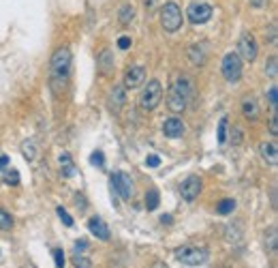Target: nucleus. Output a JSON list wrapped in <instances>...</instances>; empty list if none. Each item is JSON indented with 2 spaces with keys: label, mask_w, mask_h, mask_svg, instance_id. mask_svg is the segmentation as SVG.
I'll list each match as a JSON object with an SVG mask.
<instances>
[{
  "label": "nucleus",
  "mask_w": 278,
  "mask_h": 268,
  "mask_svg": "<svg viewBox=\"0 0 278 268\" xmlns=\"http://www.w3.org/2000/svg\"><path fill=\"white\" fill-rule=\"evenodd\" d=\"M265 41H270V43L276 41V26L274 24L270 26V32H265Z\"/></svg>",
  "instance_id": "35"
},
{
  "label": "nucleus",
  "mask_w": 278,
  "mask_h": 268,
  "mask_svg": "<svg viewBox=\"0 0 278 268\" xmlns=\"http://www.w3.org/2000/svg\"><path fill=\"white\" fill-rule=\"evenodd\" d=\"M98 69H101V75H112V71H114L112 50H103L101 54H98Z\"/></svg>",
  "instance_id": "16"
},
{
  "label": "nucleus",
  "mask_w": 278,
  "mask_h": 268,
  "mask_svg": "<svg viewBox=\"0 0 278 268\" xmlns=\"http://www.w3.org/2000/svg\"><path fill=\"white\" fill-rule=\"evenodd\" d=\"M236 200H231V198H227V200H220L218 204H216V212L218 214H231L233 210H236Z\"/></svg>",
  "instance_id": "21"
},
{
  "label": "nucleus",
  "mask_w": 278,
  "mask_h": 268,
  "mask_svg": "<svg viewBox=\"0 0 278 268\" xmlns=\"http://www.w3.org/2000/svg\"><path fill=\"white\" fill-rule=\"evenodd\" d=\"M143 82H146V69L143 67H129L127 73H124V84L122 86L133 91V88L143 86Z\"/></svg>",
  "instance_id": "11"
},
{
  "label": "nucleus",
  "mask_w": 278,
  "mask_h": 268,
  "mask_svg": "<svg viewBox=\"0 0 278 268\" xmlns=\"http://www.w3.org/2000/svg\"><path fill=\"white\" fill-rule=\"evenodd\" d=\"M118 17H120V24H131L133 22V17H135V9H133V5H122L120 7V11H118Z\"/></svg>",
  "instance_id": "18"
},
{
  "label": "nucleus",
  "mask_w": 278,
  "mask_h": 268,
  "mask_svg": "<svg viewBox=\"0 0 278 268\" xmlns=\"http://www.w3.org/2000/svg\"><path fill=\"white\" fill-rule=\"evenodd\" d=\"M75 202H77V208H79V212H84V210H86V200H84V195H77Z\"/></svg>",
  "instance_id": "37"
},
{
  "label": "nucleus",
  "mask_w": 278,
  "mask_h": 268,
  "mask_svg": "<svg viewBox=\"0 0 278 268\" xmlns=\"http://www.w3.org/2000/svg\"><path fill=\"white\" fill-rule=\"evenodd\" d=\"M210 251L205 247H197V245H184L176 249V260L182 262L186 266H201L208 262Z\"/></svg>",
  "instance_id": "3"
},
{
  "label": "nucleus",
  "mask_w": 278,
  "mask_h": 268,
  "mask_svg": "<svg viewBox=\"0 0 278 268\" xmlns=\"http://www.w3.org/2000/svg\"><path fill=\"white\" fill-rule=\"evenodd\" d=\"M259 155H261V159L267 161L270 165L278 163V146L274 142H261V144H259Z\"/></svg>",
  "instance_id": "15"
},
{
  "label": "nucleus",
  "mask_w": 278,
  "mask_h": 268,
  "mask_svg": "<svg viewBox=\"0 0 278 268\" xmlns=\"http://www.w3.org/2000/svg\"><path fill=\"white\" fill-rule=\"evenodd\" d=\"M90 163H92V165H98V167L103 165V153H101V150H96V153H92V157H90Z\"/></svg>",
  "instance_id": "31"
},
{
  "label": "nucleus",
  "mask_w": 278,
  "mask_h": 268,
  "mask_svg": "<svg viewBox=\"0 0 278 268\" xmlns=\"http://www.w3.org/2000/svg\"><path fill=\"white\" fill-rule=\"evenodd\" d=\"M158 202H160L158 191H156V189H150V191L146 193V208H148V210H156V208H158Z\"/></svg>",
  "instance_id": "22"
},
{
  "label": "nucleus",
  "mask_w": 278,
  "mask_h": 268,
  "mask_svg": "<svg viewBox=\"0 0 278 268\" xmlns=\"http://www.w3.org/2000/svg\"><path fill=\"white\" fill-rule=\"evenodd\" d=\"M146 165H148V167H158V165H160V159H158L156 155H150V157L146 159Z\"/></svg>",
  "instance_id": "33"
},
{
  "label": "nucleus",
  "mask_w": 278,
  "mask_h": 268,
  "mask_svg": "<svg viewBox=\"0 0 278 268\" xmlns=\"http://www.w3.org/2000/svg\"><path fill=\"white\" fill-rule=\"evenodd\" d=\"M253 7H257V9H261V7H265V0H248Z\"/></svg>",
  "instance_id": "40"
},
{
  "label": "nucleus",
  "mask_w": 278,
  "mask_h": 268,
  "mask_svg": "<svg viewBox=\"0 0 278 268\" xmlns=\"http://www.w3.org/2000/svg\"><path fill=\"white\" fill-rule=\"evenodd\" d=\"M270 131H272V136H278V116H276V112H274L272 120H270Z\"/></svg>",
  "instance_id": "34"
},
{
  "label": "nucleus",
  "mask_w": 278,
  "mask_h": 268,
  "mask_svg": "<svg viewBox=\"0 0 278 268\" xmlns=\"http://www.w3.org/2000/svg\"><path fill=\"white\" fill-rule=\"evenodd\" d=\"M238 56L242 58V60H246V62H253L255 58H257V54H259V46H257V41H255V37L250 32H244L240 37V41H238Z\"/></svg>",
  "instance_id": "8"
},
{
  "label": "nucleus",
  "mask_w": 278,
  "mask_h": 268,
  "mask_svg": "<svg viewBox=\"0 0 278 268\" xmlns=\"http://www.w3.org/2000/svg\"><path fill=\"white\" fill-rule=\"evenodd\" d=\"M22 155H24L26 161H34V159H37V146H34V142H30V140L22 142Z\"/></svg>",
  "instance_id": "20"
},
{
  "label": "nucleus",
  "mask_w": 278,
  "mask_h": 268,
  "mask_svg": "<svg viewBox=\"0 0 278 268\" xmlns=\"http://www.w3.org/2000/svg\"><path fill=\"white\" fill-rule=\"evenodd\" d=\"M9 165V157L7 155H3V157H0V172H3V169Z\"/></svg>",
  "instance_id": "39"
},
{
  "label": "nucleus",
  "mask_w": 278,
  "mask_h": 268,
  "mask_svg": "<svg viewBox=\"0 0 278 268\" xmlns=\"http://www.w3.org/2000/svg\"><path fill=\"white\" fill-rule=\"evenodd\" d=\"M270 249H272V251L276 249V228L270 230Z\"/></svg>",
  "instance_id": "38"
},
{
  "label": "nucleus",
  "mask_w": 278,
  "mask_h": 268,
  "mask_svg": "<svg viewBox=\"0 0 278 268\" xmlns=\"http://www.w3.org/2000/svg\"><path fill=\"white\" fill-rule=\"evenodd\" d=\"M160 26L167 32H178L182 28V11L176 3H165L160 9Z\"/></svg>",
  "instance_id": "5"
},
{
  "label": "nucleus",
  "mask_w": 278,
  "mask_h": 268,
  "mask_svg": "<svg viewBox=\"0 0 278 268\" xmlns=\"http://www.w3.org/2000/svg\"><path fill=\"white\" fill-rule=\"evenodd\" d=\"M191 93H193V82L188 77H180L178 82L172 86L169 91V97H167V105L172 112H182L188 99H191Z\"/></svg>",
  "instance_id": "2"
},
{
  "label": "nucleus",
  "mask_w": 278,
  "mask_h": 268,
  "mask_svg": "<svg viewBox=\"0 0 278 268\" xmlns=\"http://www.w3.org/2000/svg\"><path fill=\"white\" fill-rule=\"evenodd\" d=\"M212 7L208 3H203V0H195V3L188 5V11H186V17L191 20L193 24H205L210 22L212 17Z\"/></svg>",
  "instance_id": "7"
},
{
  "label": "nucleus",
  "mask_w": 278,
  "mask_h": 268,
  "mask_svg": "<svg viewBox=\"0 0 278 268\" xmlns=\"http://www.w3.org/2000/svg\"><path fill=\"white\" fill-rule=\"evenodd\" d=\"M60 174L65 176V178L75 176V163H73V159H71L69 153H62L60 155Z\"/></svg>",
  "instance_id": "17"
},
{
  "label": "nucleus",
  "mask_w": 278,
  "mask_h": 268,
  "mask_svg": "<svg viewBox=\"0 0 278 268\" xmlns=\"http://www.w3.org/2000/svg\"><path fill=\"white\" fill-rule=\"evenodd\" d=\"M172 214H163V217H160V223H165V226H169V223H172Z\"/></svg>",
  "instance_id": "41"
},
{
  "label": "nucleus",
  "mask_w": 278,
  "mask_h": 268,
  "mask_svg": "<svg viewBox=\"0 0 278 268\" xmlns=\"http://www.w3.org/2000/svg\"><path fill=\"white\" fill-rule=\"evenodd\" d=\"M71 65H73V56H71L69 48H60L53 52L51 65H49V79H51L53 93H62L67 88L69 75H71Z\"/></svg>",
  "instance_id": "1"
},
{
  "label": "nucleus",
  "mask_w": 278,
  "mask_h": 268,
  "mask_svg": "<svg viewBox=\"0 0 278 268\" xmlns=\"http://www.w3.org/2000/svg\"><path fill=\"white\" fill-rule=\"evenodd\" d=\"M276 95H278V88H276V86H272L270 91H267V101H270L272 110H276Z\"/></svg>",
  "instance_id": "29"
},
{
  "label": "nucleus",
  "mask_w": 278,
  "mask_h": 268,
  "mask_svg": "<svg viewBox=\"0 0 278 268\" xmlns=\"http://www.w3.org/2000/svg\"><path fill=\"white\" fill-rule=\"evenodd\" d=\"M227 142V118H223L218 122V144H225Z\"/></svg>",
  "instance_id": "27"
},
{
  "label": "nucleus",
  "mask_w": 278,
  "mask_h": 268,
  "mask_svg": "<svg viewBox=\"0 0 278 268\" xmlns=\"http://www.w3.org/2000/svg\"><path fill=\"white\" fill-rule=\"evenodd\" d=\"M107 103H109V110H112L114 114H118L122 107H124V103H127V88H124L122 84H116V86L112 88L109 97H107Z\"/></svg>",
  "instance_id": "12"
},
{
  "label": "nucleus",
  "mask_w": 278,
  "mask_h": 268,
  "mask_svg": "<svg viewBox=\"0 0 278 268\" xmlns=\"http://www.w3.org/2000/svg\"><path fill=\"white\" fill-rule=\"evenodd\" d=\"M11 228H13V217L0 208V230H11Z\"/></svg>",
  "instance_id": "23"
},
{
  "label": "nucleus",
  "mask_w": 278,
  "mask_h": 268,
  "mask_svg": "<svg viewBox=\"0 0 278 268\" xmlns=\"http://www.w3.org/2000/svg\"><path fill=\"white\" fill-rule=\"evenodd\" d=\"M112 187H114V191L118 193L122 200H131L133 198V181H131L129 174L116 172L112 176Z\"/></svg>",
  "instance_id": "9"
},
{
  "label": "nucleus",
  "mask_w": 278,
  "mask_h": 268,
  "mask_svg": "<svg viewBox=\"0 0 278 268\" xmlns=\"http://www.w3.org/2000/svg\"><path fill=\"white\" fill-rule=\"evenodd\" d=\"M220 71H223V77H225L227 82H238V79L242 77V58L238 56L236 52L225 54Z\"/></svg>",
  "instance_id": "6"
},
{
  "label": "nucleus",
  "mask_w": 278,
  "mask_h": 268,
  "mask_svg": "<svg viewBox=\"0 0 278 268\" xmlns=\"http://www.w3.org/2000/svg\"><path fill=\"white\" fill-rule=\"evenodd\" d=\"M51 255H53V262H56V268H65V253H62V249H53Z\"/></svg>",
  "instance_id": "28"
},
{
  "label": "nucleus",
  "mask_w": 278,
  "mask_h": 268,
  "mask_svg": "<svg viewBox=\"0 0 278 268\" xmlns=\"http://www.w3.org/2000/svg\"><path fill=\"white\" fill-rule=\"evenodd\" d=\"M7 183H13V185L20 183V174H17V169H7Z\"/></svg>",
  "instance_id": "30"
},
{
  "label": "nucleus",
  "mask_w": 278,
  "mask_h": 268,
  "mask_svg": "<svg viewBox=\"0 0 278 268\" xmlns=\"http://www.w3.org/2000/svg\"><path fill=\"white\" fill-rule=\"evenodd\" d=\"M88 230H90V234H94L98 240H109V228H107V223L101 217H92L88 221Z\"/></svg>",
  "instance_id": "14"
},
{
  "label": "nucleus",
  "mask_w": 278,
  "mask_h": 268,
  "mask_svg": "<svg viewBox=\"0 0 278 268\" xmlns=\"http://www.w3.org/2000/svg\"><path fill=\"white\" fill-rule=\"evenodd\" d=\"M73 266H75V268H92V262L88 260L86 255L75 253V257H73Z\"/></svg>",
  "instance_id": "24"
},
{
  "label": "nucleus",
  "mask_w": 278,
  "mask_h": 268,
  "mask_svg": "<svg viewBox=\"0 0 278 268\" xmlns=\"http://www.w3.org/2000/svg\"><path fill=\"white\" fill-rule=\"evenodd\" d=\"M75 253H82V251H86V249H88V240L86 238H79L77 240V243H75Z\"/></svg>",
  "instance_id": "32"
},
{
  "label": "nucleus",
  "mask_w": 278,
  "mask_h": 268,
  "mask_svg": "<svg viewBox=\"0 0 278 268\" xmlns=\"http://www.w3.org/2000/svg\"><path fill=\"white\" fill-rule=\"evenodd\" d=\"M143 5H146V9L150 11V9H154V5H156V0H143Z\"/></svg>",
  "instance_id": "42"
},
{
  "label": "nucleus",
  "mask_w": 278,
  "mask_h": 268,
  "mask_svg": "<svg viewBox=\"0 0 278 268\" xmlns=\"http://www.w3.org/2000/svg\"><path fill=\"white\" fill-rule=\"evenodd\" d=\"M118 48H120V50L131 48V39H129V37H120V39H118Z\"/></svg>",
  "instance_id": "36"
},
{
  "label": "nucleus",
  "mask_w": 278,
  "mask_h": 268,
  "mask_svg": "<svg viewBox=\"0 0 278 268\" xmlns=\"http://www.w3.org/2000/svg\"><path fill=\"white\" fill-rule=\"evenodd\" d=\"M242 110H244V116H246V118H250V120L259 116V107H257L255 99H244V103H242Z\"/></svg>",
  "instance_id": "19"
},
{
  "label": "nucleus",
  "mask_w": 278,
  "mask_h": 268,
  "mask_svg": "<svg viewBox=\"0 0 278 268\" xmlns=\"http://www.w3.org/2000/svg\"><path fill=\"white\" fill-rule=\"evenodd\" d=\"M160 101H163V86H160L158 79H152V82H148V86L141 91L139 107L143 112H152V110H156Z\"/></svg>",
  "instance_id": "4"
},
{
  "label": "nucleus",
  "mask_w": 278,
  "mask_h": 268,
  "mask_svg": "<svg viewBox=\"0 0 278 268\" xmlns=\"http://www.w3.org/2000/svg\"><path fill=\"white\" fill-rule=\"evenodd\" d=\"M278 58L276 56H270V60L265 62V73L270 75V77H276V73H278Z\"/></svg>",
  "instance_id": "25"
},
{
  "label": "nucleus",
  "mask_w": 278,
  "mask_h": 268,
  "mask_svg": "<svg viewBox=\"0 0 278 268\" xmlns=\"http://www.w3.org/2000/svg\"><path fill=\"white\" fill-rule=\"evenodd\" d=\"M56 212H58V217L62 219V223H65L67 228H73V226H75V223H73V217H71V214H69L65 208H62V206H58Z\"/></svg>",
  "instance_id": "26"
},
{
  "label": "nucleus",
  "mask_w": 278,
  "mask_h": 268,
  "mask_svg": "<svg viewBox=\"0 0 278 268\" xmlns=\"http://www.w3.org/2000/svg\"><path fill=\"white\" fill-rule=\"evenodd\" d=\"M152 268H169L165 262H154V264H152Z\"/></svg>",
  "instance_id": "43"
},
{
  "label": "nucleus",
  "mask_w": 278,
  "mask_h": 268,
  "mask_svg": "<svg viewBox=\"0 0 278 268\" xmlns=\"http://www.w3.org/2000/svg\"><path fill=\"white\" fill-rule=\"evenodd\" d=\"M180 193H182V198L186 202H195L201 193V178L199 176H188L186 181L180 185Z\"/></svg>",
  "instance_id": "10"
},
{
  "label": "nucleus",
  "mask_w": 278,
  "mask_h": 268,
  "mask_svg": "<svg viewBox=\"0 0 278 268\" xmlns=\"http://www.w3.org/2000/svg\"><path fill=\"white\" fill-rule=\"evenodd\" d=\"M163 133L167 138H172V140H178V138H182V133H184V122L180 118H176V116H172V118H167L165 124H163Z\"/></svg>",
  "instance_id": "13"
}]
</instances>
